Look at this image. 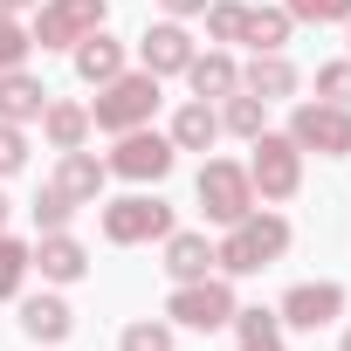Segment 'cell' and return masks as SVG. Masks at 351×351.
I'll list each match as a JSON object with an SVG mask.
<instances>
[{
  "label": "cell",
  "mask_w": 351,
  "mask_h": 351,
  "mask_svg": "<svg viewBox=\"0 0 351 351\" xmlns=\"http://www.w3.org/2000/svg\"><path fill=\"white\" fill-rule=\"evenodd\" d=\"M289 241H296V228H289L276 207H255V214H241V221L214 241V269H221V276H262L269 262L289 255Z\"/></svg>",
  "instance_id": "1"
},
{
  "label": "cell",
  "mask_w": 351,
  "mask_h": 351,
  "mask_svg": "<svg viewBox=\"0 0 351 351\" xmlns=\"http://www.w3.org/2000/svg\"><path fill=\"white\" fill-rule=\"evenodd\" d=\"M234 310H241V296H234V276H200V282H172V296H165V324L172 330H228L234 324Z\"/></svg>",
  "instance_id": "2"
},
{
  "label": "cell",
  "mask_w": 351,
  "mask_h": 351,
  "mask_svg": "<svg viewBox=\"0 0 351 351\" xmlns=\"http://www.w3.org/2000/svg\"><path fill=\"white\" fill-rule=\"evenodd\" d=\"M303 158H310V152H303L289 131L248 138V180H255V200H269V207L296 200V193H303Z\"/></svg>",
  "instance_id": "3"
},
{
  "label": "cell",
  "mask_w": 351,
  "mask_h": 351,
  "mask_svg": "<svg viewBox=\"0 0 351 351\" xmlns=\"http://www.w3.org/2000/svg\"><path fill=\"white\" fill-rule=\"evenodd\" d=\"M152 110H158V76L152 69H124V76H110L104 90H97V104H90V131H138V124H152Z\"/></svg>",
  "instance_id": "4"
},
{
  "label": "cell",
  "mask_w": 351,
  "mask_h": 351,
  "mask_svg": "<svg viewBox=\"0 0 351 351\" xmlns=\"http://www.w3.org/2000/svg\"><path fill=\"white\" fill-rule=\"evenodd\" d=\"M97 228L110 248H145V241H165L172 234V207L158 193H124V200H97Z\"/></svg>",
  "instance_id": "5"
},
{
  "label": "cell",
  "mask_w": 351,
  "mask_h": 351,
  "mask_svg": "<svg viewBox=\"0 0 351 351\" xmlns=\"http://www.w3.org/2000/svg\"><path fill=\"white\" fill-rule=\"evenodd\" d=\"M193 200L214 228H234L241 214H255V180H248V165L241 158H207L200 165V180H193Z\"/></svg>",
  "instance_id": "6"
},
{
  "label": "cell",
  "mask_w": 351,
  "mask_h": 351,
  "mask_svg": "<svg viewBox=\"0 0 351 351\" xmlns=\"http://www.w3.org/2000/svg\"><path fill=\"white\" fill-rule=\"evenodd\" d=\"M110 180H131V186H158L172 165H180V145H172L165 131H152V124H138V131H117V145H110Z\"/></svg>",
  "instance_id": "7"
},
{
  "label": "cell",
  "mask_w": 351,
  "mask_h": 351,
  "mask_svg": "<svg viewBox=\"0 0 351 351\" xmlns=\"http://www.w3.org/2000/svg\"><path fill=\"white\" fill-rule=\"evenodd\" d=\"M289 138H296L303 152H317V158H351V110L310 97V104L289 110Z\"/></svg>",
  "instance_id": "8"
},
{
  "label": "cell",
  "mask_w": 351,
  "mask_h": 351,
  "mask_svg": "<svg viewBox=\"0 0 351 351\" xmlns=\"http://www.w3.org/2000/svg\"><path fill=\"white\" fill-rule=\"evenodd\" d=\"M110 14V0H42V14H35V49H76L83 35H97Z\"/></svg>",
  "instance_id": "9"
},
{
  "label": "cell",
  "mask_w": 351,
  "mask_h": 351,
  "mask_svg": "<svg viewBox=\"0 0 351 351\" xmlns=\"http://www.w3.org/2000/svg\"><path fill=\"white\" fill-rule=\"evenodd\" d=\"M276 317H282V330H324V324L344 317V282H330V276H317V282H289L282 303H276Z\"/></svg>",
  "instance_id": "10"
},
{
  "label": "cell",
  "mask_w": 351,
  "mask_h": 351,
  "mask_svg": "<svg viewBox=\"0 0 351 351\" xmlns=\"http://www.w3.org/2000/svg\"><path fill=\"white\" fill-rule=\"evenodd\" d=\"M193 56H200V42L186 35V21H152V28L138 35V69H152L158 83H165V76H186Z\"/></svg>",
  "instance_id": "11"
},
{
  "label": "cell",
  "mask_w": 351,
  "mask_h": 351,
  "mask_svg": "<svg viewBox=\"0 0 351 351\" xmlns=\"http://www.w3.org/2000/svg\"><path fill=\"white\" fill-rule=\"evenodd\" d=\"M62 200H76V207H97L104 200V186H110V165L97 158V152H56V180H49Z\"/></svg>",
  "instance_id": "12"
},
{
  "label": "cell",
  "mask_w": 351,
  "mask_h": 351,
  "mask_svg": "<svg viewBox=\"0 0 351 351\" xmlns=\"http://www.w3.org/2000/svg\"><path fill=\"white\" fill-rule=\"evenodd\" d=\"M35 269H42V282L69 289V282H83V276H90V248H83L69 228H56V234H42V241H35Z\"/></svg>",
  "instance_id": "13"
},
{
  "label": "cell",
  "mask_w": 351,
  "mask_h": 351,
  "mask_svg": "<svg viewBox=\"0 0 351 351\" xmlns=\"http://www.w3.org/2000/svg\"><path fill=\"white\" fill-rule=\"evenodd\" d=\"M21 303V337L28 344H62L69 330H76V310L56 296V289H42V296H14Z\"/></svg>",
  "instance_id": "14"
},
{
  "label": "cell",
  "mask_w": 351,
  "mask_h": 351,
  "mask_svg": "<svg viewBox=\"0 0 351 351\" xmlns=\"http://www.w3.org/2000/svg\"><path fill=\"white\" fill-rule=\"evenodd\" d=\"M42 138H49V152H76V145H90V104H76V97H56L49 90V104H42Z\"/></svg>",
  "instance_id": "15"
},
{
  "label": "cell",
  "mask_w": 351,
  "mask_h": 351,
  "mask_svg": "<svg viewBox=\"0 0 351 351\" xmlns=\"http://www.w3.org/2000/svg\"><path fill=\"white\" fill-rule=\"evenodd\" d=\"M158 248H165V262H158V269H165L172 282H200V276H214V241H207V234H193V228H172Z\"/></svg>",
  "instance_id": "16"
},
{
  "label": "cell",
  "mask_w": 351,
  "mask_h": 351,
  "mask_svg": "<svg viewBox=\"0 0 351 351\" xmlns=\"http://www.w3.org/2000/svg\"><path fill=\"white\" fill-rule=\"evenodd\" d=\"M49 104V83L21 62V69H0V124H35Z\"/></svg>",
  "instance_id": "17"
},
{
  "label": "cell",
  "mask_w": 351,
  "mask_h": 351,
  "mask_svg": "<svg viewBox=\"0 0 351 351\" xmlns=\"http://www.w3.org/2000/svg\"><path fill=\"white\" fill-rule=\"evenodd\" d=\"M241 90L262 97V104H289V97L303 90V69H296L289 56H255V62L241 69Z\"/></svg>",
  "instance_id": "18"
},
{
  "label": "cell",
  "mask_w": 351,
  "mask_h": 351,
  "mask_svg": "<svg viewBox=\"0 0 351 351\" xmlns=\"http://www.w3.org/2000/svg\"><path fill=\"white\" fill-rule=\"evenodd\" d=\"M289 35H296V21H289V8H276V0H255L248 21H241V42H248L255 56H282Z\"/></svg>",
  "instance_id": "19"
},
{
  "label": "cell",
  "mask_w": 351,
  "mask_h": 351,
  "mask_svg": "<svg viewBox=\"0 0 351 351\" xmlns=\"http://www.w3.org/2000/svg\"><path fill=\"white\" fill-rule=\"evenodd\" d=\"M69 56H76V76H83L90 90H104L110 76H124V42H117V35H104V28H97V35H83Z\"/></svg>",
  "instance_id": "20"
},
{
  "label": "cell",
  "mask_w": 351,
  "mask_h": 351,
  "mask_svg": "<svg viewBox=\"0 0 351 351\" xmlns=\"http://www.w3.org/2000/svg\"><path fill=\"white\" fill-rule=\"evenodd\" d=\"M186 83H193V97L221 104V97H234V90H241V62H234L228 49H207V56H193V62H186Z\"/></svg>",
  "instance_id": "21"
},
{
  "label": "cell",
  "mask_w": 351,
  "mask_h": 351,
  "mask_svg": "<svg viewBox=\"0 0 351 351\" xmlns=\"http://www.w3.org/2000/svg\"><path fill=\"white\" fill-rule=\"evenodd\" d=\"M180 152H214V138H221V110L207 104V97H193V104H180L172 110V131H165Z\"/></svg>",
  "instance_id": "22"
},
{
  "label": "cell",
  "mask_w": 351,
  "mask_h": 351,
  "mask_svg": "<svg viewBox=\"0 0 351 351\" xmlns=\"http://www.w3.org/2000/svg\"><path fill=\"white\" fill-rule=\"evenodd\" d=\"M276 344H282V317L276 310H262V303L234 310V351H276Z\"/></svg>",
  "instance_id": "23"
},
{
  "label": "cell",
  "mask_w": 351,
  "mask_h": 351,
  "mask_svg": "<svg viewBox=\"0 0 351 351\" xmlns=\"http://www.w3.org/2000/svg\"><path fill=\"white\" fill-rule=\"evenodd\" d=\"M214 110H221V131H234V138H262V131H269V104H262V97H248V90L221 97Z\"/></svg>",
  "instance_id": "24"
},
{
  "label": "cell",
  "mask_w": 351,
  "mask_h": 351,
  "mask_svg": "<svg viewBox=\"0 0 351 351\" xmlns=\"http://www.w3.org/2000/svg\"><path fill=\"white\" fill-rule=\"evenodd\" d=\"M28 269H35V241L0 234V303H14V296L28 289Z\"/></svg>",
  "instance_id": "25"
},
{
  "label": "cell",
  "mask_w": 351,
  "mask_h": 351,
  "mask_svg": "<svg viewBox=\"0 0 351 351\" xmlns=\"http://www.w3.org/2000/svg\"><path fill=\"white\" fill-rule=\"evenodd\" d=\"M117 351H180V337H172L165 317H138V324L117 330Z\"/></svg>",
  "instance_id": "26"
},
{
  "label": "cell",
  "mask_w": 351,
  "mask_h": 351,
  "mask_svg": "<svg viewBox=\"0 0 351 351\" xmlns=\"http://www.w3.org/2000/svg\"><path fill=\"white\" fill-rule=\"evenodd\" d=\"M296 28H344L351 21V0H282Z\"/></svg>",
  "instance_id": "27"
},
{
  "label": "cell",
  "mask_w": 351,
  "mask_h": 351,
  "mask_svg": "<svg viewBox=\"0 0 351 351\" xmlns=\"http://www.w3.org/2000/svg\"><path fill=\"white\" fill-rule=\"evenodd\" d=\"M241 21H248V8H241V0H207V42H214V49L241 42Z\"/></svg>",
  "instance_id": "28"
},
{
  "label": "cell",
  "mask_w": 351,
  "mask_h": 351,
  "mask_svg": "<svg viewBox=\"0 0 351 351\" xmlns=\"http://www.w3.org/2000/svg\"><path fill=\"white\" fill-rule=\"evenodd\" d=\"M28 214H35V228H42V234H56V228H69V221H76V200H62L56 186H42Z\"/></svg>",
  "instance_id": "29"
},
{
  "label": "cell",
  "mask_w": 351,
  "mask_h": 351,
  "mask_svg": "<svg viewBox=\"0 0 351 351\" xmlns=\"http://www.w3.org/2000/svg\"><path fill=\"white\" fill-rule=\"evenodd\" d=\"M317 97L351 110V56H344V62H317Z\"/></svg>",
  "instance_id": "30"
},
{
  "label": "cell",
  "mask_w": 351,
  "mask_h": 351,
  "mask_svg": "<svg viewBox=\"0 0 351 351\" xmlns=\"http://www.w3.org/2000/svg\"><path fill=\"white\" fill-rule=\"evenodd\" d=\"M28 165V124H0V180H14Z\"/></svg>",
  "instance_id": "31"
},
{
  "label": "cell",
  "mask_w": 351,
  "mask_h": 351,
  "mask_svg": "<svg viewBox=\"0 0 351 351\" xmlns=\"http://www.w3.org/2000/svg\"><path fill=\"white\" fill-rule=\"evenodd\" d=\"M165 8V21H193V14H207V0H158Z\"/></svg>",
  "instance_id": "32"
},
{
  "label": "cell",
  "mask_w": 351,
  "mask_h": 351,
  "mask_svg": "<svg viewBox=\"0 0 351 351\" xmlns=\"http://www.w3.org/2000/svg\"><path fill=\"white\" fill-rule=\"evenodd\" d=\"M0 8H8V14H28V8H42V0H0Z\"/></svg>",
  "instance_id": "33"
},
{
  "label": "cell",
  "mask_w": 351,
  "mask_h": 351,
  "mask_svg": "<svg viewBox=\"0 0 351 351\" xmlns=\"http://www.w3.org/2000/svg\"><path fill=\"white\" fill-rule=\"evenodd\" d=\"M8 221H14V200H8V193H0V234H8Z\"/></svg>",
  "instance_id": "34"
},
{
  "label": "cell",
  "mask_w": 351,
  "mask_h": 351,
  "mask_svg": "<svg viewBox=\"0 0 351 351\" xmlns=\"http://www.w3.org/2000/svg\"><path fill=\"white\" fill-rule=\"evenodd\" d=\"M337 351H351V330H344V337H337Z\"/></svg>",
  "instance_id": "35"
},
{
  "label": "cell",
  "mask_w": 351,
  "mask_h": 351,
  "mask_svg": "<svg viewBox=\"0 0 351 351\" xmlns=\"http://www.w3.org/2000/svg\"><path fill=\"white\" fill-rule=\"evenodd\" d=\"M276 351H282V344H276Z\"/></svg>",
  "instance_id": "36"
},
{
  "label": "cell",
  "mask_w": 351,
  "mask_h": 351,
  "mask_svg": "<svg viewBox=\"0 0 351 351\" xmlns=\"http://www.w3.org/2000/svg\"><path fill=\"white\" fill-rule=\"evenodd\" d=\"M344 28H351V21H344Z\"/></svg>",
  "instance_id": "37"
}]
</instances>
